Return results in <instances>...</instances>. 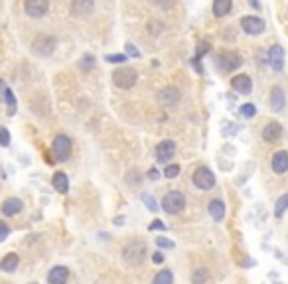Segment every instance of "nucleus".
Returning a JSON list of instances; mask_svg holds the SVG:
<instances>
[{
	"instance_id": "nucleus-1",
	"label": "nucleus",
	"mask_w": 288,
	"mask_h": 284,
	"mask_svg": "<svg viewBox=\"0 0 288 284\" xmlns=\"http://www.w3.org/2000/svg\"><path fill=\"white\" fill-rule=\"evenodd\" d=\"M136 79H138L136 69H132L128 65L114 69V73H112V81H114V85H117L119 89H130V87H134Z\"/></svg>"
},
{
	"instance_id": "nucleus-2",
	"label": "nucleus",
	"mask_w": 288,
	"mask_h": 284,
	"mask_svg": "<svg viewBox=\"0 0 288 284\" xmlns=\"http://www.w3.org/2000/svg\"><path fill=\"white\" fill-rule=\"evenodd\" d=\"M184 205H186V197L180 191H170V193L164 195V200H162V209L166 213H170V215L180 213L184 209Z\"/></svg>"
},
{
	"instance_id": "nucleus-3",
	"label": "nucleus",
	"mask_w": 288,
	"mask_h": 284,
	"mask_svg": "<svg viewBox=\"0 0 288 284\" xmlns=\"http://www.w3.org/2000/svg\"><path fill=\"white\" fill-rule=\"evenodd\" d=\"M144 252H146V245L142 241H130L125 249H123V259L130 265H138L144 259Z\"/></svg>"
},
{
	"instance_id": "nucleus-4",
	"label": "nucleus",
	"mask_w": 288,
	"mask_h": 284,
	"mask_svg": "<svg viewBox=\"0 0 288 284\" xmlns=\"http://www.w3.org/2000/svg\"><path fill=\"white\" fill-rule=\"evenodd\" d=\"M193 186L199 188V189H204V191L211 189L215 186V174L211 172L209 168H206V166L197 168L193 172Z\"/></svg>"
},
{
	"instance_id": "nucleus-5",
	"label": "nucleus",
	"mask_w": 288,
	"mask_h": 284,
	"mask_svg": "<svg viewBox=\"0 0 288 284\" xmlns=\"http://www.w3.org/2000/svg\"><path fill=\"white\" fill-rule=\"evenodd\" d=\"M55 46H57L55 38H51V36H38L34 40V44H32V49H34V53L40 55V58H49V55L53 53V49H55Z\"/></svg>"
},
{
	"instance_id": "nucleus-6",
	"label": "nucleus",
	"mask_w": 288,
	"mask_h": 284,
	"mask_svg": "<svg viewBox=\"0 0 288 284\" xmlns=\"http://www.w3.org/2000/svg\"><path fill=\"white\" fill-rule=\"evenodd\" d=\"M241 65V58L239 53H233V51H223L217 55V67L223 71V73H229Z\"/></svg>"
},
{
	"instance_id": "nucleus-7",
	"label": "nucleus",
	"mask_w": 288,
	"mask_h": 284,
	"mask_svg": "<svg viewBox=\"0 0 288 284\" xmlns=\"http://www.w3.org/2000/svg\"><path fill=\"white\" fill-rule=\"evenodd\" d=\"M53 154L57 160H65L71 154V138L67 134H57L53 138Z\"/></svg>"
},
{
	"instance_id": "nucleus-8",
	"label": "nucleus",
	"mask_w": 288,
	"mask_h": 284,
	"mask_svg": "<svg viewBox=\"0 0 288 284\" xmlns=\"http://www.w3.org/2000/svg\"><path fill=\"white\" fill-rule=\"evenodd\" d=\"M241 28L249 36H258V34L265 32L267 24H265L263 18H258V16H245V18H241Z\"/></svg>"
},
{
	"instance_id": "nucleus-9",
	"label": "nucleus",
	"mask_w": 288,
	"mask_h": 284,
	"mask_svg": "<svg viewBox=\"0 0 288 284\" xmlns=\"http://www.w3.org/2000/svg\"><path fill=\"white\" fill-rule=\"evenodd\" d=\"M267 58H269V63H271V67L274 69V71H282L284 69V49H282V46H272L271 49H269V53H267Z\"/></svg>"
},
{
	"instance_id": "nucleus-10",
	"label": "nucleus",
	"mask_w": 288,
	"mask_h": 284,
	"mask_svg": "<svg viewBox=\"0 0 288 284\" xmlns=\"http://www.w3.org/2000/svg\"><path fill=\"white\" fill-rule=\"evenodd\" d=\"M174 154H176V144L172 140H162L156 148V158H158V162H164V164Z\"/></svg>"
},
{
	"instance_id": "nucleus-11",
	"label": "nucleus",
	"mask_w": 288,
	"mask_h": 284,
	"mask_svg": "<svg viewBox=\"0 0 288 284\" xmlns=\"http://www.w3.org/2000/svg\"><path fill=\"white\" fill-rule=\"evenodd\" d=\"M28 16L32 18H42L46 12H48V2L46 0H28V2L24 4Z\"/></svg>"
},
{
	"instance_id": "nucleus-12",
	"label": "nucleus",
	"mask_w": 288,
	"mask_h": 284,
	"mask_svg": "<svg viewBox=\"0 0 288 284\" xmlns=\"http://www.w3.org/2000/svg\"><path fill=\"white\" fill-rule=\"evenodd\" d=\"M231 87H233L237 93H241V95H249L251 89H253V81H251L249 75H235V77L231 79Z\"/></svg>"
},
{
	"instance_id": "nucleus-13",
	"label": "nucleus",
	"mask_w": 288,
	"mask_h": 284,
	"mask_svg": "<svg viewBox=\"0 0 288 284\" xmlns=\"http://www.w3.org/2000/svg\"><path fill=\"white\" fill-rule=\"evenodd\" d=\"M271 166H272V172L274 174H284L288 172V152L286 150H280L272 156L271 160Z\"/></svg>"
},
{
	"instance_id": "nucleus-14",
	"label": "nucleus",
	"mask_w": 288,
	"mask_h": 284,
	"mask_svg": "<svg viewBox=\"0 0 288 284\" xmlns=\"http://www.w3.org/2000/svg\"><path fill=\"white\" fill-rule=\"evenodd\" d=\"M67 278H69V270L65 267H53L48 274L49 284H67Z\"/></svg>"
},
{
	"instance_id": "nucleus-15",
	"label": "nucleus",
	"mask_w": 288,
	"mask_h": 284,
	"mask_svg": "<svg viewBox=\"0 0 288 284\" xmlns=\"http://www.w3.org/2000/svg\"><path fill=\"white\" fill-rule=\"evenodd\" d=\"M0 97H2L4 101H6V107H8V115L12 117L14 115V112H16V97H14V93L6 87V83L2 81V79H0Z\"/></svg>"
},
{
	"instance_id": "nucleus-16",
	"label": "nucleus",
	"mask_w": 288,
	"mask_h": 284,
	"mask_svg": "<svg viewBox=\"0 0 288 284\" xmlns=\"http://www.w3.org/2000/svg\"><path fill=\"white\" fill-rule=\"evenodd\" d=\"M284 105H286L284 91H282L280 87H272V91H271V109H272L274 112H280V110L284 109Z\"/></svg>"
},
{
	"instance_id": "nucleus-17",
	"label": "nucleus",
	"mask_w": 288,
	"mask_h": 284,
	"mask_svg": "<svg viewBox=\"0 0 288 284\" xmlns=\"http://www.w3.org/2000/svg\"><path fill=\"white\" fill-rule=\"evenodd\" d=\"M158 101H160L162 105H174V103L180 101V91H178L176 87H166V89L160 91Z\"/></svg>"
},
{
	"instance_id": "nucleus-18",
	"label": "nucleus",
	"mask_w": 288,
	"mask_h": 284,
	"mask_svg": "<svg viewBox=\"0 0 288 284\" xmlns=\"http://www.w3.org/2000/svg\"><path fill=\"white\" fill-rule=\"evenodd\" d=\"M22 207H24L22 200H18V197H8V200H4V204H2V213L8 215V217H12V215L20 213Z\"/></svg>"
},
{
	"instance_id": "nucleus-19",
	"label": "nucleus",
	"mask_w": 288,
	"mask_h": 284,
	"mask_svg": "<svg viewBox=\"0 0 288 284\" xmlns=\"http://www.w3.org/2000/svg\"><path fill=\"white\" fill-rule=\"evenodd\" d=\"M282 136V126L278 123H269L265 128H263V138L267 142H276L278 138Z\"/></svg>"
},
{
	"instance_id": "nucleus-20",
	"label": "nucleus",
	"mask_w": 288,
	"mask_h": 284,
	"mask_svg": "<svg viewBox=\"0 0 288 284\" xmlns=\"http://www.w3.org/2000/svg\"><path fill=\"white\" fill-rule=\"evenodd\" d=\"M71 12L75 16H89V12H93V2L91 0H77V2L71 4Z\"/></svg>"
},
{
	"instance_id": "nucleus-21",
	"label": "nucleus",
	"mask_w": 288,
	"mask_h": 284,
	"mask_svg": "<svg viewBox=\"0 0 288 284\" xmlns=\"http://www.w3.org/2000/svg\"><path fill=\"white\" fill-rule=\"evenodd\" d=\"M51 186L55 191H60V193H65L69 189V180L64 172H55L53 178H51Z\"/></svg>"
},
{
	"instance_id": "nucleus-22",
	"label": "nucleus",
	"mask_w": 288,
	"mask_h": 284,
	"mask_svg": "<svg viewBox=\"0 0 288 284\" xmlns=\"http://www.w3.org/2000/svg\"><path fill=\"white\" fill-rule=\"evenodd\" d=\"M209 215L215 219V221H221L225 217V204L221 200H213L209 204Z\"/></svg>"
},
{
	"instance_id": "nucleus-23",
	"label": "nucleus",
	"mask_w": 288,
	"mask_h": 284,
	"mask_svg": "<svg viewBox=\"0 0 288 284\" xmlns=\"http://www.w3.org/2000/svg\"><path fill=\"white\" fill-rule=\"evenodd\" d=\"M231 6H233L231 0H215L213 2V14L215 16H227L229 12H231Z\"/></svg>"
},
{
	"instance_id": "nucleus-24",
	"label": "nucleus",
	"mask_w": 288,
	"mask_h": 284,
	"mask_svg": "<svg viewBox=\"0 0 288 284\" xmlns=\"http://www.w3.org/2000/svg\"><path fill=\"white\" fill-rule=\"evenodd\" d=\"M16 267H18V254L16 252L6 254V257L2 259V263H0V268H2L4 272H12V270H16Z\"/></svg>"
},
{
	"instance_id": "nucleus-25",
	"label": "nucleus",
	"mask_w": 288,
	"mask_h": 284,
	"mask_svg": "<svg viewBox=\"0 0 288 284\" xmlns=\"http://www.w3.org/2000/svg\"><path fill=\"white\" fill-rule=\"evenodd\" d=\"M172 282H174V274L170 270H160L152 280V284H172Z\"/></svg>"
},
{
	"instance_id": "nucleus-26",
	"label": "nucleus",
	"mask_w": 288,
	"mask_h": 284,
	"mask_svg": "<svg viewBox=\"0 0 288 284\" xmlns=\"http://www.w3.org/2000/svg\"><path fill=\"white\" fill-rule=\"evenodd\" d=\"M286 209H288V193H284V195L278 197V202H276V205H274V215H276V217H282Z\"/></svg>"
},
{
	"instance_id": "nucleus-27",
	"label": "nucleus",
	"mask_w": 288,
	"mask_h": 284,
	"mask_svg": "<svg viewBox=\"0 0 288 284\" xmlns=\"http://www.w3.org/2000/svg\"><path fill=\"white\" fill-rule=\"evenodd\" d=\"M208 278H209L208 268H195V272H193V276H192V282H193V284H206Z\"/></svg>"
},
{
	"instance_id": "nucleus-28",
	"label": "nucleus",
	"mask_w": 288,
	"mask_h": 284,
	"mask_svg": "<svg viewBox=\"0 0 288 284\" xmlns=\"http://www.w3.org/2000/svg\"><path fill=\"white\" fill-rule=\"evenodd\" d=\"M93 65H95V58H93V55H89V53L83 55V58H81V69L83 71H89Z\"/></svg>"
},
{
	"instance_id": "nucleus-29",
	"label": "nucleus",
	"mask_w": 288,
	"mask_h": 284,
	"mask_svg": "<svg viewBox=\"0 0 288 284\" xmlns=\"http://www.w3.org/2000/svg\"><path fill=\"white\" fill-rule=\"evenodd\" d=\"M140 197H142V202L146 204V207H148L150 211H156V209H158V204H156V200H154L152 195H148V193H142Z\"/></svg>"
},
{
	"instance_id": "nucleus-30",
	"label": "nucleus",
	"mask_w": 288,
	"mask_h": 284,
	"mask_svg": "<svg viewBox=\"0 0 288 284\" xmlns=\"http://www.w3.org/2000/svg\"><path fill=\"white\" fill-rule=\"evenodd\" d=\"M241 115H243V117H247V119H253V117L256 115V109H255V105H251V103L243 105V107H241Z\"/></svg>"
},
{
	"instance_id": "nucleus-31",
	"label": "nucleus",
	"mask_w": 288,
	"mask_h": 284,
	"mask_svg": "<svg viewBox=\"0 0 288 284\" xmlns=\"http://www.w3.org/2000/svg\"><path fill=\"white\" fill-rule=\"evenodd\" d=\"M109 63H125L127 62V55L125 53H112V55H107L105 58Z\"/></svg>"
},
{
	"instance_id": "nucleus-32",
	"label": "nucleus",
	"mask_w": 288,
	"mask_h": 284,
	"mask_svg": "<svg viewBox=\"0 0 288 284\" xmlns=\"http://www.w3.org/2000/svg\"><path fill=\"white\" fill-rule=\"evenodd\" d=\"M178 174H180V166H178V164H172V166H168V168H166V172H164V176H166L168 180L176 178Z\"/></svg>"
},
{
	"instance_id": "nucleus-33",
	"label": "nucleus",
	"mask_w": 288,
	"mask_h": 284,
	"mask_svg": "<svg viewBox=\"0 0 288 284\" xmlns=\"http://www.w3.org/2000/svg\"><path fill=\"white\" fill-rule=\"evenodd\" d=\"M10 144V132L8 128H0V146H8Z\"/></svg>"
},
{
	"instance_id": "nucleus-34",
	"label": "nucleus",
	"mask_w": 288,
	"mask_h": 284,
	"mask_svg": "<svg viewBox=\"0 0 288 284\" xmlns=\"http://www.w3.org/2000/svg\"><path fill=\"white\" fill-rule=\"evenodd\" d=\"M156 245L162 249H174V241H170L166 237H156Z\"/></svg>"
},
{
	"instance_id": "nucleus-35",
	"label": "nucleus",
	"mask_w": 288,
	"mask_h": 284,
	"mask_svg": "<svg viewBox=\"0 0 288 284\" xmlns=\"http://www.w3.org/2000/svg\"><path fill=\"white\" fill-rule=\"evenodd\" d=\"M8 235H10V229H8V225L0 221V243H2V241H6V237H8Z\"/></svg>"
},
{
	"instance_id": "nucleus-36",
	"label": "nucleus",
	"mask_w": 288,
	"mask_h": 284,
	"mask_svg": "<svg viewBox=\"0 0 288 284\" xmlns=\"http://www.w3.org/2000/svg\"><path fill=\"white\" fill-rule=\"evenodd\" d=\"M148 229H150V231H154V229H158V231H166V225H164L162 221H158V219H156L154 223H150Z\"/></svg>"
},
{
	"instance_id": "nucleus-37",
	"label": "nucleus",
	"mask_w": 288,
	"mask_h": 284,
	"mask_svg": "<svg viewBox=\"0 0 288 284\" xmlns=\"http://www.w3.org/2000/svg\"><path fill=\"white\" fill-rule=\"evenodd\" d=\"M127 53L130 55V58H140V51H138L132 44H127Z\"/></svg>"
},
{
	"instance_id": "nucleus-38",
	"label": "nucleus",
	"mask_w": 288,
	"mask_h": 284,
	"mask_svg": "<svg viewBox=\"0 0 288 284\" xmlns=\"http://www.w3.org/2000/svg\"><path fill=\"white\" fill-rule=\"evenodd\" d=\"M148 178H150V180H158V178H160V172H158L156 168H152L150 172H148Z\"/></svg>"
},
{
	"instance_id": "nucleus-39",
	"label": "nucleus",
	"mask_w": 288,
	"mask_h": 284,
	"mask_svg": "<svg viewBox=\"0 0 288 284\" xmlns=\"http://www.w3.org/2000/svg\"><path fill=\"white\" fill-rule=\"evenodd\" d=\"M152 261H154V263H158V265H160V263H164L162 252H154V254H152Z\"/></svg>"
},
{
	"instance_id": "nucleus-40",
	"label": "nucleus",
	"mask_w": 288,
	"mask_h": 284,
	"mask_svg": "<svg viewBox=\"0 0 288 284\" xmlns=\"http://www.w3.org/2000/svg\"><path fill=\"white\" fill-rule=\"evenodd\" d=\"M114 223H117V225H123V223H125V217H117V219H114Z\"/></svg>"
},
{
	"instance_id": "nucleus-41",
	"label": "nucleus",
	"mask_w": 288,
	"mask_h": 284,
	"mask_svg": "<svg viewBox=\"0 0 288 284\" xmlns=\"http://www.w3.org/2000/svg\"><path fill=\"white\" fill-rule=\"evenodd\" d=\"M32 284H36V282H32Z\"/></svg>"
}]
</instances>
